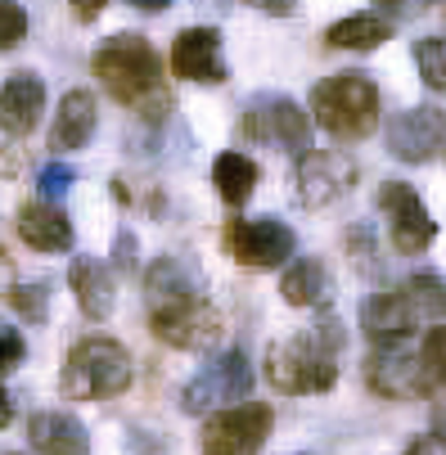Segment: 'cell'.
I'll return each instance as SVG.
<instances>
[{
  "label": "cell",
  "mask_w": 446,
  "mask_h": 455,
  "mask_svg": "<svg viewBox=\"0 0 446 455\" xmlns=\"http://www.w3.org/2000/svg\"><path fill=\"white\" fill-rule=\"evenodd\" d=\"M243 140L262 145V149L307 154L311 149V117L289 95H262V100H252L248 113H243Z\"/></svg>",
  "instance_id": "cell-7"
},
{
  "label": "cell",
  "mask_w": 446,
  "mask_h": 455,
  "mask_svg": "<svg viewBox=\"0 0 446 455\" xmlns=\"http://www.w3.org/2000/svg\"><path fill=\"white\" fill-rule=\"evenodd\" d=\"M415 324H419V315H415V307H410V298H406L402 289L374 293V298H365V307H361V330H365V339H370L374 347L402 343Z\"/></svg>",
  "instance_id": "cell-15"
},
{
  "label": "cell",
  "mask_w": 446,
  "mask_h": 455,
  "mask_svg": "<svg viewBox=\"0 0 446 455\" xmlns=\"http://www.w3.org/2000/svg\"><path fill=\"white\" fill-rule=\"evenodd\" d=\"M126 5H136V10H145V14H158V10L171 5V0H126Z\"/></svg>",
  "instance_id": "cell-37"
},
{
  "label": "cell",
  "mask_w": 446,
  "mask_h": 455,
  "mask_svg": "<svg viewBox=\"0 0 446 455\" xmlns=\"http://www.w3.org/2000/svg\"><path fill=\"white\" fill-rule=\"evenodd\" d=\"M388 36H393V23L384 14H352V19H338L325 32V41L334 50H378Z\"/></svg>",
  "instance_id": "cell-24"
},
{
  "label": "cell",
  "mask_w": 446,
  "mask_h": 455,
  "mask_svg": "<svg viewBox=\"0 0 446 455\" xmlns=\"http://www.w3.org/2000/svg\"><path fill=\"white\" fill-rule=\"evenodd\" d=\"M446 145V113L433 104L406 108L388 122V154L397 163H428Z\"/></svg>",
  "instance_id": "cell-13"
},
{
  "label": "cell",
  "mask_w": 446,
  "mask_h": 455,
  "mask_svg": "<svg viewBox=\"0 0 446 455\" xmlns=\"http://www.w3.org/2000/svg\"><path fill=\"white\" fill-rule=\"evenodd\" d=\"M145 293H149V311L203 298V271L189 262V257H158L145 271Z\"/></svg>",
  "instance_id": "cell-16"
},
{
  "label": "cell",
  "mask_w": 446,
  "mask_h": 455,
  "mask_svg": "<svg viewBox=\"0 0 446 455\" xmlns=\"http://www.w3.org/2000/svg\"><path fill=\"white\" fill-rule=\"evenodd\" d=\"M442 19H446V0H442Z\"/></svg>",
  "instance_id": "cell-40"
},
{
  "label": "cell",
  "mask_w": 446,
  "mask_h": 455,
  "mask_svg": "<svg viewBox=\"0 0 446 455\" xmlns=\"http://www.w3.org/2000/svg\"><path fill=\"white\" fill-rule=\"evenodd\" d=\"M5 424H14V393L5 387Z\"/></svg>",
  "instance_id": "cell-39"
},
{
  "label": "cell",
  "mask_w": 446,
  "mask_h": 455,
  "mask_svg": "<svg viewBox=\"0 0 446 455\" xmlns=\"http://www.w3.org/2000/svg\"><path fill=\"white\" fill-rule=\"evenodd\" d=\"M352 180H356V163L343 149H307L298 154L293 167V199L298 208H330L352 189Z\"/></svg>",
  "instance_id": "cell-8"
},
{
  "label": "cell",
  "mask_w": 446,
  "mask_h": 455,
  "mask_svg": "<svg viewBox=\"0 0 446 455\" xmlns=\"http://www.w3.org/2000/svg\"><path fill=\"white\" fill-rule=\"evenodd\" d=\"M424 361H428V370H433V379L437 383H446V324H437V330H428L424 334Z\"/></svg>",
  "instance_id": "cell-30"
},
{
  "label": "cell",
  "mask_w": 446,
  "mask_h": 455,
  "mask_svg": "<svg viewBox=\"0 0 446 455\" xmlns=\"http://www.w3.org/2000/svg\"><path fill=\"white\" fill-rule=\"evenodd\" d=\"M252 393V370L243 361V352H221L212 365H203L195 379L185 383V393H180V406L189 415H203L208 406H221V402H243Z\"/></svg>",
  "instance_id": "cell-11"
},
{
  "label": "cell",
  "mask_w": 446,
  "mask_h": 455,
  "mask_svg": "<svg viewBox=\"0 0 446 455\" xmlns=\"http://www.w3.org/2000/svg\"><path fill=\"white\" fill-rule=\"evenodd\" d=\"M402 293L410 298L415 315L419 320H446V280L433 275V271H419L402 284Z\"/></svg>",
  "instance_id": "cell-25"
},
{
  "label": "cell",
  "mask_w": 446,
  "mask_h": 455,
  "mask_svg": "<svg viewBox=\"0 0 446 455\" xmlns=\"http://www.w3.org/2000/svg\"><path fill=\"white\" fill-rule=\"evenodd\" d=\"M258 163H252L248 154H221L217 163H212V185H217V194L230 204V208H243L248 199H252V189H258Z\"/></svg>",
  "instance_id": "cell-23"
},
{
  "label": "cell",
  "mask_w": 446,
  "mask_h": 455,
  "mask_svg": "<svg viewBox=\"0 0 446 455\" xmlns=\"http://www.w3.org/2000/svg\"><path fill=\"white\" fill-rule=\"evenodd\" d=\"M14 230L36 252H63V248H73V221H68V212H63L59 204H45V199L23 204Z\"/></svg>",
  "instance_id": "cell-18"
},
{
  "label": "cell",
  "mask_w": 446,
  "mask_h": 455,
  "mask_svg": "<svg viewBox=\"0 0 446 455\" xmlns=\"http://www.w3.org/2000/svg\"><path fill=\"white\" fill-rule=\"evenodd\" d=\"M365 383H370V393L378 397H388V402H419L428 397L433 387H442L424 361V352H410L402 343H384V347H374L370 361H365Z\"/></svg>",
  "instance_id": "cell-6"
},
{
  "label": "cell",
  "mask_w": 446,
  "mask_h": 455,
  "mask_svg": "<svg viewBox=\"0 0 446 455\" xmlns=\"http://www.w3.org/2000/svg\"><path fill=\"white\" fill-rule=\"evenodd\" d=\"M271 424H275V411L267 402L226 406L212 419H203L199 451L203 455H262V446L271 437Z\"/></svg>",
  "instance_id": "cell-5"
},
{
  "label": "cell",
  "mask_w": 446,
  "mask_h": 455,
  "mask_svg": "<svg viewBox=\"0 0 446 455\" xmlns=\"http://www.w3.org/2000/svg\"><path fill=\"white\" fill-rule=\"evenodd\" d=\"M113 252H117V267H122V271H136V235H126V230H122Z\"/></svg>",
  "instance_id": "cell-31"
},
{
  "label": "cell",
  "mask_w": 446,
  "mask_h": 455,
  "mask_svg": "<svg viewBox=\"0 0 446 455\" xmlns=\"http://www.w3.org/2000/svg\"><path fill=\"white\" fill-rule=\"evenodd\" d=\"M73 180H77V172L68 163H45L41 176H36V189H41L45 204H54V199H63V194L73 189Z\"/></svg>",
  "instance_id": "cell-28"
},
{
  "label": "cell",
  "mask_w": 446,
  "mask_h": 455,
  "mask_svg": "<svg viewBox=\"0 0 446 455\" xmlns=\"http://www.w3.org/2000/svg\"><path fill=\"white\" fill-rule=\"evenodd\" d=\"M280 293H284V302L289 307H330V298H334V280H330V271L315 262V257H302V262H293L289 271H284V280H280Z\"/></svg>",
  "instance_id": "cell-22"
},
{
  "label": "cell",
  "mask_w": 446,
  "mask_h": 455,
  "mask_svg": "<svg viewBox=\"0 0 446 455\" xmlns=\"http://www.w3.org/2000/svg\"><path fill=\"white\" fill-rule=\"evenodd\" d=\"M95 77L104 82V91L122 104H149L158 91H163V59L158 50L145 41V36H113L95 50L91 59Z\"/></svg>",
  "instance_id": "cell-2"
},
{
  "label": "cell",
  "mask_w": 446,
  "mask_h": 455,
  "mask_svg": "<svg viewBox=\"0 0 446 455\" xmlns=\"http://www.w3.org/2000/svg\"><path fill=\"white\" fill-rule=\"evenodd\" d=\"M28 437L36 455H91L86 424L68 411H36L28 419Z\"/></svg>",
  "instance_id": "cell-17"
},
{
  "label": "cell",
  "mask_w": 446,
  "mask_h": 455,
  "mask_svg": "<svg viewBox=\"0 0 446 455\" xmlns=\"http://www.w3.org/2000/svg\"><path fill=\"white\" fill-rule=\"evenodd\" d=\"M68 5H73L77 23H95V19L104 14V5H108V0H68Z\"/></svg>",
  "instance_id": "cell-32"
},
{
  "label": "cell",
  "mask_w": 446,
  "mask_h": 455,
  "mask_svg": "<svg viewBox=\"0 0 446 455\" xmlns=\"http://www.w3.org/2000/svg\"><path fill=\"white\" fill-rule=\"evenodd\" d=\"M378 10H393V14H415L419 10V0H374Z\"/></svg>",
  "instance_id": "cell-35"
},
{
  "label": "cell",
  "mask_w": 446,
  "mask_h": 455,
  "mask_svg": "<svg viewBox=\"0 0 446 455\" xmlns=\"http://www.w3.org/2000/svg\"><path fill=\"white\" fill-rule=\"evenodd\" d=\"M437 446H442L437 437H419V442H410V446H406V455H437Z\"/></svg>",
  "instance_id": "cell-36"
},
{
  "label": "cell",
  "mask_w": 446,
  "mask_h": 455,
  "mask_svg": "<svg viewBox=\"0 0 446 455\" xmlns=\"http://www.w3.org/2000/svg\"><path fill=\"white\" fill-rule=\"evenodd\" d=\"M136 379L131 352L117 339H82L68 352V370H63V387L77 402H108L117 393H126Z\"/></svg>",
  "instance_id": "cell-4"
},
{
  "label": "cell",
  "mask_w": 446,
  "mask_h": 455,
  "mask_svg": "<svg viewBox=\"0 0 446 455\" xmlns=\"http://www.w3.org/2000/svg\"><path fill=\"white\" fill-rule=\"evenodd\" d=\"M293 230L275 217H252V221H230L226 226V248L239 267H252V271H275L293 257Z\"/></svg>",
  "instance_id": "cell-9"
},
{
  "label": "cell",
  "mask_w": 446,
  "mask_h": 455,
  "mask_svg": "<svg viewBox=\"0 0 446 455\" xmlns=\"http://www.w3.org/2000/svg\"><path fill=\"white\" fill-rule=\"evenodd\" d=\"M338 352H343V324L325 315L315 330H302L298 339L267 347V383L284 397L330 393L338 383V365H334Z\"/></svg>",
  "instance_id": "cell-1"
},
{
  "label": "cell",
  "mask_w": 446,
  "mask_h": 455,
  "mask_svg": "<svg viewBox=\"0 0 446 455\" xmlns=\"http://www.w3.org/2000/svg\"><path fill=\"white\" fill-rule=\"evenodd\" d=\"M262 14H275V19H289L293 10H298V0H252Z\"/></svg>",
  "instance_id": "cell-34"
},
{
  "label": "cell",
  "mask_w": 446,
  "mask_h": 455,
  "mask_svg": "<svg viewBox=\"0 0 446 455\" xmlns=\"http://www.w3.org/2000/svg\"><path fill=\"white\" fill-rule=\"evenodd\" d=\"M378 208L388 212V235H393L397 252L415 257V252H424L437 239V221L428 217L424 199L406 180H384V185H378Z\"/></svg>",
  "instance_id": "cell-12"
},
{
  "label": "cell",
  "mask_w": 446,
  "mask_h": 455,
  "mask_svg": "<svg viewBox=\"0 0 446 455\" xmlns=\"http://www.w3.org/2000/svg\"><path fill=\"white\" fill-rule=\"evenodd\" d=\"M171 73L180 82H203V86H221L226 82V50H221V32L217 28H185L171 41Z\"/></svg>",
  "instance_id": "cell-14"
},
{
  "label": "cell",
  "mask_w": 446,
  "mask_h": 455,
  "mask_svg": "<svg viewBox=\"0 0 446 455\" xmlns=\"http://www.w3.org/2000/svg\"><path fill=\"white\" fill-rule=\"evenodd\" d=\"M95 95L91 91H68L59 100V113H54V126H50V149L54 154H68V149H82L91 136H95Z\"/></svg>",
  "instance_id": "cell-20"
},
{
  "label": "cell",
  "mask_w": 446,
  "mask_h": 455,
  "mask_svg": "<svg viewBox=\"0 0 446 455\" xmlns=\"http://www.w3.org/2000/svg\"><path fill=\"white\" fill-rule=\"evenodd\" d=\"M0 113H5V136H28L45 113V86L36 73H10L0 91Z\"/></svg>",
  "instance_id": "cell-19"
},
{
  "label": "cell",
  "mask_w": 446,
  "mask_h": 455,
  "mask_svg": "<svg viewBox=\"0 0 446 455\" xmlns=\"http://www.w3.org/2000/svg\"><path fill=\"white\" fill-rule=\"evenodd\" d=\"M311 117L334 140H365L378 126V86L370 73H334L311 91Z\"/></svg>",
  "instance_id": "cell-3"
},
{
  "label": "cell",
  "mask_w": 446,
  "mask_h": 455,
  "mask_svg": "<svg viewBox=\"0 0 446 455\" xmlns=\"http://www.w3.org/2000/svg\"><path fill=\"white\" fill-rule=\"evenodd\" d=\"M10 307L28 324H41L50 315V284H10Z\"/></svg>",
  "instance_id": "cell-27"
},
{
  "label": "cell",
  "mask_w": 446,
  "mask_h": 455,
  "mask_svg": "<svg viewBox=\"0 0 446 455\" xmlns=\"http://www.w3.org/2000/svg\"><path fill=\"white\" fill-rule=\"evenodd\" d=\"M23 36H28V14H23V5H19V0H0V45L14 50Z\"/></svg>",
  "instance_id": "cell-29"
},
{
  "label": "cell",
  "mask_w": 446,
  "mask_h": 455,
  "mask_svg": "<svg viewBox=\"0 0 446 455\" xmlns=\"http://www.w3.org/2000/svg\"><path fill=\"white\" fill-rule=\"evenodd\" d=\"M149 324H154V339L176 352H203L221 339V311L208 298L158 307V311H149Z\"/></svg>",
  "instance_id": "cell-10"
},
{
  "label": "cell",
  "mask_w": 446,
  "mask_h": 455,
  "mask_svg": "<svg viewBox=\"0 0 446 455\" xmlns=\"http://www.w3.org/2000/svg\"><path fill=\"white\" fill-rule=\"evenodd\" d=\"M19 361H23V339H19V330H5V365H0V370L10 374Z\"/></svg>",
  "instance_id": "cell-33"
},
{
  "label": "cell",
  "mask_w": 446,
  "mask_h": 455,
  "mask_svg": "<svg viewBox=\"0 0 446 455\" xmlns=\"http://www.w3.org/2000/svg\"><path fill=\"white\" fill-rule=\"evenodd\" d=\"M415 68L428 91H446V36H419L415 41Z\"/></svg>",
  "instance_id": "cell-26"
},
{
  "label": "cell",
  "mask_w": 446,
  "mask_h": 455,
  "mask_svg": "<svg viewBox=\"0 0 446 455\" xmlns=\"http://www.w3.org/2000/svg\"><path fill=\"white\" fill-rule=\"evenodd\" d=\"M68 284H73V298L82 307V315L91 320H108L113 315V275L108 267L100 262V257H73V267H68Z\"/></svg>",
  "instance_id": "cell-21"
},
{
  "label": "cell",
  "mask_w": 446,
  "mask_h": 455,
  "mask_svg": "<svg viewBox=\"0 0 446 455\" xmlns=\"http://www.w3.org/2000/svg\"><path fill=\"white\" fill-rule=\"evenodd\" d=\"M442 446H446V411H437V433H433Z\"/></svg>",
  "instance_id": "cell-38"
}]
</instances>
